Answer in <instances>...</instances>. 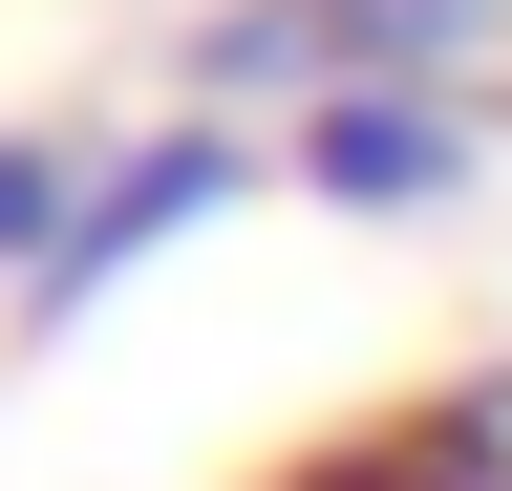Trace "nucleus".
I'll return each instance as SVG.
<instances>
[{"label": "nucleus", "mask_w": 512, "mask_h": 491, "mask_svg": "<svg viewBox=\"0 0 512 491\" xmlns=\"http://www.w3.org/2000/svg\"><path fill=\"white\" fill-rule=\"evenodd\" d=\"M491 129H512V107H448V86H320L299 129H278V171H299L320 214H448L491 171Z\"/></svg>", "instance_id": "obj_3"}, {"label": "nucleus", "mask_w": 512, "mask_h": 491, "mask_svg": "<svg viewBox=\"0 0 512 491\" xmlns=\"http://www.w3.org/2000/svg\"><path fill=\"white\" fill-rule=\"evenodd\" d=\"M86 193H107V129H0V299L86 235Z\"/></svg>", "instance_id": "obj_5"}, {"label": "nucleus", "mask_w": 512, "mask_h": 491, "mask_svg": "<svg viewBox=\"0 0 512 491\" xmlns=\"http://www.w3.org/2000/svg\"><path fill=\"white\" fill-rule=\"evenodd\" d=\"M278 491H512V385H448V406H384L342 449H299Z\"/></svg>", "instance_id": "obj_4"}, {"label": "nucleus", "mask_w": 512, "mask_h": 491, "mask_svg": "<svg viewBox=\"0 0 512 491\" xmlns=\"http://www.w3.org/2000/svg\"><path fill=\"white\" fill-rule=\"evenodd\" d=\"M256 171H278V129H235V107H171V129H107V193H86V235H64V257H43L22 299H0V321H22V342L107 321V299H128V278L171 257V235H214V214L256 193Z\"/></svg>", "instance_id": "obj_2"}, {"label": "nucleus", "mask_w": 512, "mask_h": 491, "mask_svg": "<svg viewBox=\"0 0 512 491\" xmlns=\"http://www.w3.org/2000/svg\"><path fill=\"white\" fill-rule=\"evenodd\" d=\"M171 86L235 107V129H299L320 86H448V107H512V0H214Z\"/></svg>", "instance_id": "obj_1"}]
</instances>
